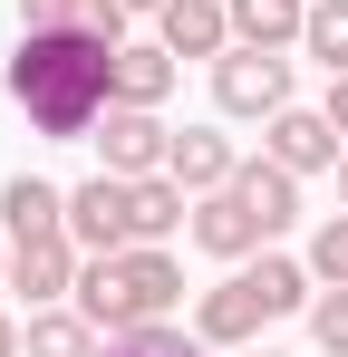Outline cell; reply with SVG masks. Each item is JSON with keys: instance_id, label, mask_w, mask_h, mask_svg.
<instances>
[{"instance_id": "obj_2", "label": "cell", "mask_w": 348, "mask_h": 357, "mask_svg": "<svg viewBox=\"0 0 348 357\" xmlns=\"http://www.w3.org/2000/svg\"><path fill=\"white\" fill-rule=\"evenodd\" d=\"M174 299H184V271H174L165 241H126V251H97L78 271V309L97 328H145V319H165Z\"/></svg>"}, {"instance_id": "obj_10", "label": "cell", "mask_w": 348, "mask_h": 357, "mask_svg": "<svg viewBox=\"0 0 348 357\" xmlns=\"http://www.w3.org/2000/svg\"><path fill=\"white\" fill-rule=\"evenodd\" d=\"M155 39L174 59H223L232 49V0H165L155 10Z\"/></svg>"}, {"instance_id": "obj_1", "label": "cell", "mask_w": 348, "mask_h": 357, "mask_svg": "<svg viewBox=\"0 0 348 357\" xmlns=\"http://www.w3.org/2000/svg\"><path fill=\"white\" fill-rule=\"evenodd\" d=\"M10 97H20V116L39 126L49 145H78V135H97V116L116 107V49L87 39V29H20Z\"/></svg>"}, {"instance_id": "obj_22", "label": "cell", "mask_w": 348, "mask_h": 357, "mask_svg": "<svg viewBox=\"0 0 348 357\" xmlns=\"http://www.w3.org/2000/svg\"><path fill=\"white\" fill-rule=\"evenodd\" d=\"M310 338H319L329 357H348V290H319V299H310Z\"/></svg>"}, {"instance_id": "obj_28", "label": "cell", "mask_w": 348, "mask_h": 357, "mask_svg": "<svg viewBox=\"0 0 348 357\" xmlns=\"http://www.w3.org/2000/svg\"><path fill=\"white\" fill-rule=\"evenodd\" d=\"M242 357H271V348H242Z\"/></svg>"}, {"instance_id": "obj_17", "label": "cell", "mask_w": 348, "mask_h": 357, "mask_svg": "<svg viewBox=\"0 0 348 357\" xmlns=\"http://www.w3.org/2000/svg\"><path fill=\"white\" fill-rule=\"evenodd\" d=\"M232 183L252 193V213H261L271 232H290V222H300V174H290V165H271V155H252V165H242Z\"/></svg>"}, {"instance_id": "obj_16", "label": "cell", "mask_w": 348, "mask_h": 357, "mask_svg": "<svg viewBox=\"0 0 348 357\" xmlns=\"http://www.w3.org/2000/svg\"><path fill=\"white\" fill-rule=\"evenodd\" d=\"M20 357H97V319L87 309H39L20 328Z\"/></svg>"}, {"instance_id": "obj_21", "label": "cell", "mask_w": 348, "mask_h": 357, "mask_svg": "<svg viewBox=\"0 0 348 357\" xmlns=\"http://www.w3.org/2000/svg\"><path fill=\"white\" fill-rule=\"evenodd\" d=\"M310 280H319V290H348V213H329V222L310 232Z\"/></svg>"}, {"instance_id": "obj_13", "label": "cell", "mask_w": 348, "mask_h": 357, "mask_svg": "<svg viewBox=\"0 0 348 357\" xmlns=\"http://www.w3.org/2000/svg\"><path fill=\"white\" fill-rule=\"evenodd\" d=\"M20 29H87V39L126 49V0H20Z\"/></svg>"}, {"instance_id": "obj_19", "label": "cell", "mask_w": 348, "mask_h": 357, "mask_svg": "<svg viewBox=\"0 0 348 357\" xmlns=\"http://www.w3.org/2000/svg\"><path fill=\"white\" fill-rule=\"evenodd\" d=\"M184 213H194V193L174 174H145L136 183V241H165V232H184Z\"/></svg>"}, {"instance_id": "obj_4", "label": "cell", "mask_w": 348, "mask_h": 357, "mask_svg": "<svg viewBox=\"0 0 348 357\" xmlns=\"http://www.w3.org/2000/svg\"><path fill=\"white\" fill-rule=\"evenodd\" d=\"M68 241H78L87 261H97V251H126V241H136V183L97 165V174L68 193Z\"/></svg>"}, {"instance_id": "obj_25", "label": "cell", "mask_w": 348, "mask_h": 357, "mask_svg": "<svg viewBox=\"0 0 348 357\" xmlns=\"http://www.w3.org/2000/svg\"><path fill=\"white\" fill-rule=\"evenodd\" d=\"M0 290H10V241H0Z\"/></svg>"}, {"instance_id": "obj_9", "label": "cell", "mask_w": 348, "mask_h": 357, "mask_svg": "<svg viewBox=\"0 0 348 357\" xmlns=\"http://www.w3.org/2000/svg\"><path fill=\"white\" fill-rule=\"evenodd\" d=\"M261 319H271V309H261V290L232 271V280H213V290H203L194 338H203V348H252V338H261Z\"/></svg>"}, {"instance_id": "obj_11", "label": "cell", "mask_w": 348, "mask_h": 357, "mask_svg": "<svg viewBox=\"0 0 348 357\" xmlns=\"http://www.w3.org/2000/svg\"><path fill=\"white\" fill-rule=\"evenodd\" d=\"M0 232L10 241H39V232H68V193L39 174H10L0 183Z\"/></svg>"}, {"instance_id": "obj_20", "label": "cell", "mask_w": 348, "mask_h": 357, "mask_svg": "<svg viewBox=\"0 0 348 357\" xmlns=\"http://www.w3.org/2000/svg\"><path fill=\"white\" fill-rule=\"evenodd\" d=\"M300 49H310V59L339 77V68H348V0H310V29H300Z\"/></svg>"}, {"instance_id": "obj_23", "label": "cell", "mask_w": 348, "mask_h": 357, "mask_svg": "<svg viewBox=\"0 0 348 357\" xmlns=\"http://www.w3.org/2000/svg\"><path fill=\"white\" fill-rule=\"evenodd\" d=\"M319 107H329V126H339V135H348V68H339V77H329V97H319Z\"/></svg>"}, {"instance_id": "obj_3", "label": "cell", "mask_w": 348, "mask_h": 357, "mask_svg": "<svg viewBox=\"0 0 348 357\" xmlns=\"http://www.w3.org/2000/svg\"><path fill=\"white\" fill-rule=\"evenodd\" d=\"M213 107L271 126V116L290 107V59H281V49H242V39H232L223 59H213Z\"/></svg>"}, {"instance_id": "obj_26", "label": "cell", "mask_w": 348, "mask_h": 357, "mask_svg": "<svg viewBox=\"0 0 348 357\" xmlns=\"http://www.w3.org/2000/svg\"><path fill=\"white\" fill-rule=\"evenodd\" d=\"M339 203H348V155H339Z\"/></svg>"}, {"instance_id": "obj_8", "label": "cell", "mask_w": 348, "mask_h": 357, "mask_svg": "<svg viewBox=\"0 0 348 357\" xmlns=\"http://www.w3.org/2000/svg\"><path fill=\"white\" fill-rule=\"evenodd\" d=\"M261 155H271V165H290V174L339 165V126H329V107H281V116L261 126Z\"/></svg>"}, {"instance_id": "obj_12", "label": "cell", "mask_w": 348, "mask_h": 357, "mask_svg": "<svg viewBox=\"0 0 348 357\" xmlns=\"http://www.w3.org/2000/svg\"><path fill=\"white\" fill-rule=\"evenodd\" d=\"M184 193H223L232 174H242V155H232V135H213V126H184L174 135V165H165Z\"/></svg>"}, {"instance_id": "obj_5", "label": "cell", "mask_w": 348, "mask_h": 357, "mask_svg": "<svg viewBox=\"0 0 348 357\" xmlns=\"http://www.w3.org/2000/svg\"><path fill=\"white\" fill-rule=\"evenodd\" d=\"M97 155H107V174L145 183V174L174 165V126L155 116V107H107V116H97Z\"/></svg>"}, {"instance_id": "obj_24", "label": "cell", "mask_w": 348, "mask_h": 357, "mask_svg": "<svg viewBox=\"0 0 348 357\" xmlns=\"http://www.w3.org/2000/svg\"><path fill=\"white\" fill-rule=\"evenodd\" d=\"M0 357H20V319H0Z\"/></svg>"}, {"instance_id": "obj_18", "label": "cell", "mask_w": 348, "mask_h": 357, "mask_svg": "<svg viewBox=\"0 0 348 357\" xmlns=\"http://www.w3.org/2000/svg\"><path fill=\"white\" fill-rule=\"evenodd\" d=\"M242 280L261 290V309H271V319H290V309H310V299H319V280H310V261H281V251H261V261H252Z\"/></svg>"}, {"instance_id": "obj_14", "label": "cell", "mask_w": 348, "mask_h": 357, "mask_svg": "<svg viewBox=\"0 0 348 357\" xmlns=\"http://www.w3.org/2000/svg\"><path fill=\"white\" fill-rule=\"evenodd\" d=\"M310 29V0H232V39L242 49H290Z\"/></svg>"}, {"instance_id": "obj_27", "label": "cell", "mask_w": 348, "mask_h": 357, "mask_svg": "<svg viewBox=\"0 0 348 357\" xmlns=\"http://www.w3.org/2000/svg\"><path fill=\"white\" fill-rule=\"evenodd\" d=\"M126 10H165V0H126Z\"/></svg>"}, {"instance_id": "obj_15", "label": "cell", "mask_w": 348, "mask_h": 357, "mask_svg": "<svg viewBox=\"0 0 348 357\" xmlns=\"http://www.w3.org/2000/svg\"><path fill=\"white\" fill-rule=\"evenodd\" d=\"M165 87H174V49L155 39V49H116V107H165Z\"/></svg>"}, {"instance_id": "obj_7", "label": "cell", "mask_w": 348, "mask_h": 357, "mask_svg": "<svg viewBox=\"0 0 348 357\" xmlns=\"http://www.w3.org/2000/svg\"><path fill=\"white\" fill-rule=\"evenodd\" d=\"M194 241H203L213 261H252V251L271 241V222L252 213V193H242V183H223V193H194Z\"/></svg>"}, {"instance_id": "obj_6", "label": "cell", "mask_w": 348, "mask_h": 357, "mask_svg": "<svg viewBox=\"0 0 348 357\" xmlns=\"http://www.w3.org/2000/svg\"><path fill=\"white\" fill-rule=\"evenodd\" d=\"M78 271H87V251H78L68 232L10 241V290L29 299V309H58V299H78Z\"/></svg>"}]
</instances>
